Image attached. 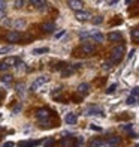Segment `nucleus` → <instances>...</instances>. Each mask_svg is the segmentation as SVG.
Instances as JSON below:
<instances>
[{"label":"nucleus","mask_w":139,"mask_h":147,"mask_svg":"<svg viewBox=\"0 0 139 147\" xmlns=\"http://www.w3.org/2000/svg\"><path fill=\"white\" fill-rule=\"evenodd\" d=\"M121 129L130 134V132H132V129H133V126H132L130 123H126V125H123V126H121Z\"/></svg>","instance_id":"nucleus-25"},{"label":"nucleus","mask_w":139,"mask_h":147,"mask_svg":"<svg viewBox=\"0 0 139 147\" xmlns=\"http://www.w3.org/2000/svg\"><path fill=\"white\" fill-rule=\"evenodd\" d=\"M2 147H14V143H12V141H8V143H5Z\"/></svg>","instance_id":"nucleus-37"},{"label":"nucleus","mask_w":139,"mask_h":147,"mask_svg":"<svg viewBox=\"0 0 139 147\" xmlns=\"http://www.w3.org/2000/svg\"><path fill=\"white\" fill-rule=\"evenodd\" d=\"M91 36H93V39H94L96 42H103V39H105V36L102 35L100 32H94V33H91Z\"/></svg>","instance_id":"nucleus-17"},{"label":"nucleus","mask_w":139,"mask_h":147,"mask_svg":"<svg viewBox=\"0 0 139 147\" xmlns=\"http://www.w3.org/2000/svg\"><path fill=\"white\" fill-rule=\"evenodd\" d=\"M115 89H117V84H111V86H109V87H108L106 90H105V92L111 95V93H114V92H115Z\"/></svg>","instance_id":"nucleus-28"},{"label":"nucleus","mask_w":139,"mask_h":147,"mask_svg":"<svg viewBox=\"0 0 139 147\" xmlns=\"http://www.w3.org/2000/svg\"><path fill=\"white\" fill-rule=\"evenodd\" d=\"M135 53H136V50H132V51H130V54H129V59L133 57V56H135Z\"/></svg>","instance_id":"nucleus-41"},{"label":"nucleus","mask_w":139,"mask_h":147,"mask_svg":"<svg viewBox=\"0 0 139 147\" xmlns=\"http://www.w3.org/2000/svg\"><path fill=\"white\" fill-rule=\"evenodd\" d=\"M88 36H91L90 32H79V38H88Z\"/></svg>","instance_id":"nucleus-32"},{"label":"nucleus","mask_w":139,"mask_h":147,"mask_svg":"<svg viewBox=\"0 0 139 147\" xmlns=\"http://www.w3.org/2000/svg\"><path fill=\"white\" fill-rule=\"evenodd\" d=\"M84 116H99V117H103L105 113H103V110L100 108V107L88 105L87 108H85V111H84Z\"/></svg>","instance_id":"nucleus-2"},{"label":"nucleus","mask_w":139,"mask_h":147,"mask_svg":"<svg viewBox=\"0 0 139 147\" xmlns=\"http://www.w3.org/2000/svg\"><path fill=\"white\" fill-rule=\"evenodd\" d=\"M138 95H139V89L138 87H133V90H132V93H130V96H133V98L138 99Z\"/></svg>","instance_id":"nucleus-30"},{"label":"nucleus","mask_w":139,"mask_h":147,"mask_svg":"<svg viewBox=\"0 0 139 147\" xmlns=\"http://www.w3.org/2000/svg\"><path fill=\"white\" fill-rule=\"evenodd\" d=\"M5 9H6V2H0V11L5 12Z\"/></svg>","instance_id":"nucleus-36"},{"label":"nucleus","mask_w":139,"mask_h":147,"mask_svg":"<svg viewBox=\"0 0 139 147\" xmlns=\"http://www.w3.org/2000/svg\"><path fill=\"white\" fill-rule=\"evenodd\" d=\"M51 117V111L48 110V108H39L37 111H36V119L39 120V122H46Z\"/></svg>","instance_id":"nucleus-4"},{"label":"nucleus","mask_w":139,"mask_h":147,"mask_svg":"<svg viewBox=\"0 0 139 147\" xmlns=\"http://www.w3.org/2000/svg\"><path fill=\"white\" fill-rule=\"evenodd\" d=\"M111 65H112L111 62H105V63H103V69H109Z\"/></svg>","instance_id":"nucleus-35"},{"label":"nucleus","mask_w":139,"mask_h":147,"mask_svg":"<svg viewBox=\"0 0 139 147\" xmlns=\"http://www.w3.org/2000/svg\"><path fill=\"white\" fill-rule=\"evenodd\" d=\"M19 110H21V105H18V107H15V108H14V113H15V114H17V113H19Z\"/></svg>","instance_id":"nucleus-40"},{"label":"nucleus","mask_w":139,"mask_h":147,"mask_svg":"<svg viewBox=\"0 0 139 147\" xmlns=\"http://www.w3.org/2000/svg\"><path fill=\"white\" fill-rule=\"evenodd\" d=\"M3 26H6V27H12V26H14V21H12L11 18H5L3 20Z\"/></svg>","instance_id":"nucleus-26"},{"label":"nucleus","mask_w":139,"mask_h":147,"mask_svg":"<svg viewBox=\"0 0 139 147\" xmlns=\"http://www.w3.org/2000/svg\"><path fill=\"white\" fill-rule=\"evenodd\" d=\"M39 144H41L39 140H30V141H21V143H18L19 147H35V146H39Z\"/></svg>","instance_id":"nucleus-12"},{"label":"nucleus","mask_w":139,"mask_h":147,"mask_svg":"<svg viewBox=\"0 0 139 147\" xmlns=\"http://www.w3.org/2000/svg\"><path fill=\"white\" fill-rule=\"evenodd\" d=\"M81 51L84 53L85 56H90V54H93V53H94V45L90 44V42H84L82 47H81Z\"/></svg>","instance_id":"nucleus-9"},{"label":"nucleus","mask_w":139,"mask_h":147,"mask_svg":"<svg viewBox=\"0 0 139 147\" xmlns=\"http://www.w3.org/2000/svg\"><path fill=\"white\" fill-rule=\"evenodd\" d=\"M54 144H55V141H54V138H49L48 141L45 143V147H52V146H54Z\"/></svg>","instance_id":"nucleus-31"},{"label":"nucleus","mask_w":139,"mask_h":147,"mask_svg":"<svg viewBox=\"0 0 139 147\" xmlns=\"http://www.w3.org/2000/svg\"><path fill=\"white\" fill-rule=\"evenodd\" d=\"M117 3H118V2H108V5H109V6H115Z\"/></svg>","instance_id":"nucleus-43"},{"label":"nucleus","mask_w":139,"mask_h":147,"mask_svg":"<svg viewBox=\"0 0 139 147\" xmlns=\"http://www.w3.org/2000/svg\"><path fill=\"white\" fill-rule=\"evenodd\" d=\"M124 53H126L124 45H117L115 48H112V51H111V63H120L123 60V57H124Z\"/></svg>","instance_id":"nucleus-1"},{"label":"nucleus","mask_w":139,"mask_h":147,"mask_svg":"<svg viewBox=\"0 0 139 147\" xmlns=\"http://www.w3.org/2000/svg\"><path fill=\"white\" fill-rule=\"evenodd\" d=\"M17 92L19 93V95H24V93H25V86L18 84V86H17Z\"/></svg>","instance_id":"nucleus-27"},{"label":"nucleus","mask_w":139,"mask_h":147,"mask_svg":"<svg viewBox=\"0 0 139 147\" xmlns=\"http://www.w3.org/2000/svg\"><path fill=\"white\" fill-rule=\"evenodd\" d=\"M90 128H91V131H97V132L102 131V128H100V126H97V125H90Z\"/></svg>","instance_id":"nucleus-34"},{"label":"nucleus","mask_w":139,"mask_h":147,"mask_svg":"<svg viewBox=\"0 0 139 147\" xmlns=\"http://www.w3.org/2000/svg\"><path fill=\"white\" fill-rule=\"evenodd\" d=\"M41 30L43 33H52V32L55 30V23L54 21H46V23H43L41 26Z\"/></svg>","instance_id":"nucleus-6"},{"label":"nucleus","mask_w":139,"mask_h":147,"mask_svg":"<svg viewBox=\"0 0 139 147\" xmlns=\"http://www.w3.org/2000/svg\"><path fill=\"white\" fill-rule=\"evenodd\" d=\"M136 102H138V99L133 98V96H129L127 101H126V104H127V105H136Z\"/></svg>","instance_id":"nucleus-23"},{"label":"nucleus","mask_w":139,"mask_h":147,"mask_svg":"<svg viewBox=\"0 0 139 147\" xmlns=\"http://www.w3.org/2000/svg\"><path fill=\"white\" fill-rule=\"evenodd\" d=\"M91 21H93V24H102L103 23V17H100V15H99V17H94V18H93L91 20Z\"/></svg>","instance_id":"nucleus-24"},{"label":"nucleus","mask_w":139,"mask_h":147,"mask_svg":"<svg viewBox=\"0 0 139 147\" xmlns=\"http://www.w3.org/2000/svg\"><path fill=\"white\" fill-rule=\"evenodd\" d=\"M74 72H75V69L72 68V66H64V69L61 71V75H63V77H69V75H72Z\"/></svg>","instance_id":"nucleus-16"},{"label":"nucleus","mask_w":139,"mask_h":147,"mask_svg":"<svg viewBox=\"0 0 139 147\" xmlns=\"http://www.w3.org/2000/svg\"><path fill=\"white\" fill-rule=\"evenodd\" d=\"M0 81L2 83H5V84H9V83H12V75H3V77H0Z\"/></svg>","instance_id":"nucleus-20"},{"label":"nucleus","mask_w":139,"mask_h":147,"mask_svg":"<svg viewBox=\"0 0 139 147\" xmlns=\"http://www.w3.org/2000/svg\"><path fill=\"white\" fill-rule=\"evenodd\" d=\"M5 18H6V14L3 11H0V20H5Z\"/></svg>","instance_id":"nucleus-39"},{"label":"nucleus","mask_w":139,"mask_h":147,"mask_svg":"<svg viewBox=\"0 0 139 147\" xmlns=\"http://www.w3.org/2000/svg\"><path fill=\"white\" fill-rule=\"evenodd\" d=\"M30 5H33L35 8H39V9L43 8V6H48V3H46V2H42V0H31Z\"/></svg>","instance_id":"nucleus-15"},{"label":"nucleus","mask_w":139,"mask_h":147,"mask_svg":"<svg viewBox=\"0 0 139 147\" xmlns=\"http://www.w3.org/2000/svg\"><path fill=\"white\" fill-rule=\"evenodd\" d=\"M12 50H14V47H11V45H8V47H2V48H0V54H6V53H11Z\"/></svg>","instance_id":"nucleus-22"},{"label":"nucleus","mask_w":139,"mask_h":147,"mask_svg":"<svg viewBox=\"0 0 139 147\" xmlns=\"http://www.w3.org/2000/svg\"><path fill=\"white\" fill-rule=\"evenodd\" d=\"M66 146H67V140H63V141H61V147H66Z\"/></svg>","instance_id":"nucleus-42"},{"label":"nucleus","mask_w":139,"mask_h":147,"mask_svg":"<svg viewBox=\"0 0 139 147\" xmlns=\"http://www.w3.org/2000/svg\"><path fill=\"white\" fill-rule=\"evenodd\" d=\"M8 69H9V66H8V65H6L5 62H0V72H6Z\"/></svg>","instance_id":"nucleus-29"},{"label":"nucleus","mask_w":139,"mask_h":147,"mask_svg":"<svg viewBox=\"0 0 139 147\" xmlns=\"http://www.w3.org/2000/svg\"><path fill=\"white\" fill-rule=\"evenodd\" d=\"M130 35H132V38H133L136 42L139 41V30H138V27H135L133 30H132V32H130Z\"/></svg>","instance_id":"nucleus-21"},{"label":"nucleus","mask_w":139,"mask_h":147,"mask_svg":"<svg viewBox=\"0 0 139 147\" xmlns=\"http://www.w3.org/2000/svg\"><path fill=\"white\" fill-rule=\"evenodd\" d=\"M15 5H17V8H21V6L24 5V2H21V0H18V2H15Z\"/></svg>","instance_id":"nucleus-38"},{"label":"nucleus","mask_w":139,"mask_h":147,"mask_svg":"<svg viewBox=\"0 0 139 147\" xmlns=\"http://www.w3.org/2000/svg\"><path fill=\"white\" fill-rule=\"evenodd\" d=\"M48 51H49V48H46V47H41V48H35L31 53L35 56H41V54H46Z\"/></svg>","instance_id":"nucleus-14"},{"label":"nucleus","mask_w":139,"mask_h":147,"mask_svg":"<svg viewBox=\"0 0 139 147\" xmlns=\"http://www.w3.org/2000/svg\"><path fill=\"white\" fill-rule=\"evenodd\" d=\"M75 18L78 20V21H88V20L91 18V14L87 11H78L75 14Z\"/></svg>","instance_id":"nucleus-7"},{"label":"nucleus","mask_w":139,"mask_h":147,"mask_svg":"<svg viewBox=\"0 0 139 147\" xmlns=\"http://www.w3.org/2000/svg\"><path fill=\"white\" fill-rule=\"evenodd\" d=\"M14 26L17 29H23V27H25V20L24 18H18V20H15L14 21Z\"/></svg>","instance_id":"nucleus-19"},{"label":"nucleus","mask_w":139,"mask_h":147,"mask_svg":"<svg viewBox=\"0 0 139 147\" xmlns=\"http://www.w3.org/2000/svg\"><path fill=\"white\" fill-rule=\"evenodd\" d=\"M67 5L70 9H75L76 12L81 11V8H82V2H78V0H70V2H67Z\"/></svg>","instance_id":"nucleus-13"},{"label":"nucleus","mask_w":139,"mask_h":147,"mask_svg":"<svg viewBox=\"0 0 139 147\" xmlns=\"http://www.w3.org/2000/svg\"><path fill=\"white\" fill-rule=\"evenodd\" d=\"M66 35V30H61V32H58V33H55V39H60V38H63Z\"/></svg>","instance_id":"nucleus-33"},{"label":"nucleus","mask_w":139,"mask_h":147,"mask_svg":"<svg viewBox=\"0 0 139 147\" xmlns=\"http://www.w3.org/2000/svg\"><path fill=\"white\" fill-rule=\"evenodd\" d=\"M121 39H123L121 32H111V33H108V41H111V42H117V41H121Z\"/></svg>","instance_id":"nucleus-11"},{"label":"nucleus","mask_w":139,"mask_h":147,"mask_svg":"<svg viewBox=\"0 0 139 147\" xmlns=\"http://www.w3.org/2000/svg\"><path fill=\"white\" fill-rule=\"evenodd\" d=\"M48 81H49V78H48V77H45V75L39 77V78H36L35 81L31 83V86H30V90H31V92H36L39 87H42V86H43V84H46Z\"/></svg>","instance_id":"nucleus-3"},{"label":"nucleus","mask_w":139,"mask_h":147,"mask_svg":"<svg viewBox=\"0 0 139 147\" xmlns=\"http://www.w3.org/2000/svg\"><path fill=\"white\" fill-rule=\"evenodd\" d=\"M90 147H105V143L102 141V140H91L90 141Z\"/></svg>","instance_id":"nucleus-18"},{"label":"nucleus","mask_w":139,"mask_h":147,"mask_svg":"<svg viewBox=\"0 0 139 147\" xmlns=\"http://www.w3.org/2000/svg\"><path fill=\"white\" fill-rule=\"evenodd\" d=\"M64 122L67 123V125H76L78 123V117H76V114L75 113H67L66 114V117H64Z\"/></svg>","instance_id":"nucleus-10"},{"label":"nucleus","mask_w":139,"mask_h":147,"mask_svg":"<svg viewBox=\"0 0 139 147\" xmlns=\"http://www.w3.org/2000/svg\"><path fill=\"white\" fill-rule=\"evenodd\" d=\"M76 92H78L81 96H87L88 92H90V84H88V83H81V84L78 86Z\"/></svg>","instance_id":"nucleus-8"},{"label":"nucleus","mask_w":139,"mask_h":147,"mask_svg":"<svg viewBox=\"0 0 139 147\" xmlns=\"http://www.w3.org/2000/svg\"><path fill=\"white\" fill-rule=\"evenodd\" d=\"M21 33H19L18 30H11L8 35H6V39H8L9 42H18L19 39H21Z\"/></svg>","instance_id":"nucleus-5"}]
</instances>
